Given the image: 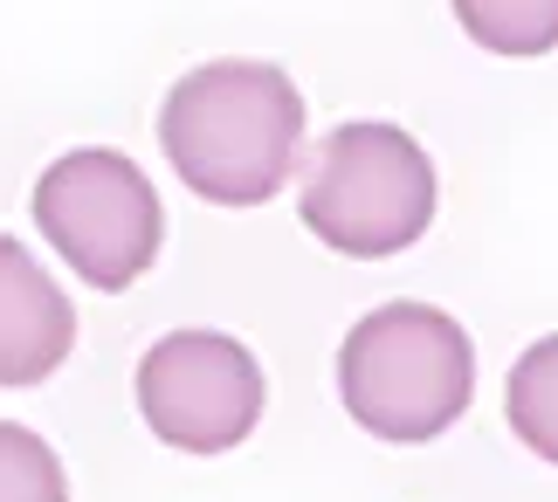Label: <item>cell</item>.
I'll use <instances>...</instances> for the list:
<instances>
[{
  "mask_svg": "<svg viewBox=\"0 0 558 502\" xmlns=\"http://www.w3.org/2000/svg\"><path fill=\"white\" fill-rule=\"evenodd\" d=\"M159 145L201 200L263 207L296 166L304 97L276 62H201L166 90Z\"/></svg>",
  "mask_w": 558,
  "mask_h": 502,
  "instance_id": "obj_1",
  "label": "cell"
},
{
  "mask_svg": "<svg viewBox=\"0 0 558 502\" xmlns=\"http://www.w3.org/2000/svg\"><path fill=\"white\" fill-rule=\"evenodd\" d=\"M476 344L435 303H379L338 344V400L373 441L421 448L469 413Z\"/></svg>",
  "mask_w": 558,
  "mask_h": 502,
  "instance_id": "obj_2",
  "label": "cell"
},
{
  "mask_svg": "<svg viewBox=\"0 0 558 502\" xmlns=\"http://www.w3.org/2000/svg\"><path fill=\"white\" fill-rule=\"evenodd\" d=\"M435 159L407 138L400 124H338L317 159L304 172V228L317 234L325 248L338 255H359V261H379V255H400L414 248L427 221H435Z\"/></svg>",
  "mask_w": 558,
  "mask_h": 502,
  "instance_id": "obj_3",
  "label": "cell"
},
{
  "mask_svg": "<svg viewBox=\"0 0 558 502\" xmlns=\"http://www.w3.org/2000/svg\"><path fill=\"white\" fill-rule=\"evenodd\" d=\"M35 228L90 290H132L159 261L166 207L159 186L111 145H83L35 180Z\"/></svg>",
  "mask_w": 558,
  "mask_h": 502,
  "instance_id": "obj_4",
  "label": "cell"
},
{
  "mask_svg": "<svg viewBox=\"0 0 558 502\" xmlns=\"http://www.w3.org/2000/svg\"><path fill=\"white\" fill-rule=\"evenodd\" d=\"M263 365L228 331H173L138 358V413L166 448L228 454L263 420Z\"/></svg>",
  "mask_w": 558,
  "mask_h": 502,
  "instance_id": "obj_5",
  "label": "cell"
},
{
  "mask_svg": "<svg viewBox=\"0 0 558 502\" xmlns=\"http://www.w3.org/2000/svg\"><path fill=\"white\" fill-rule=\"evenodd\" d=\"M70 344H76L70 296L14 234H0V385H41L70 358Z\"/></svg>",
  "mask_w": 558,
  "mask_h": 502,
  "instance_id": "obj_6",
  "label": "cell"
},
{
  "mask_svg": "<svg viewBox=\"0 0 558 502\" xmlns=\"http://www.w3.org/2000/svg\"><path fill=\"white\" fill-rule=\"evenodd\" d=\"M504 413H510V427H518V441L558 468V331L538 338L518 365H510Z\"/></svg>",
  "mask_w": 558,
  "mask_h": 502,
  "instance_id": "obj_7",
  "label": "cell"
},
{
  "mask_svg": "<svg viewBox=\"0 0 558 502\" xmlns=\"http://www.w3.org/2000/svg\"><path fill=\"white\" fill-rule=\"evenodd\" d=\"M456 21L489 56H545V49H558V0H456Z\"/></svg>",
  "mask_w": 558,
  "mask_h": 502,
  "instance_id": "obj_8",
  "label": "cell"
},
{
  "mask_svg": "<svg viewBox=\"0 0 558 502\" xmlns=\"http://www.w3.org/2000/svg\"><path fill=\"white\" fill-rule=\"evenodd\" d=\"M0 502H70L56 448L14 420H0Z\"/></svg>",
  "mask_w": 558,
  "mask_h": 502,
  "instance_id": "obj_9",
  "label": "cell"
}]
</instances>
